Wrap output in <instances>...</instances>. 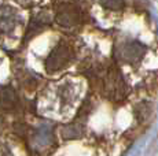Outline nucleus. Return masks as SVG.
I'll use <instances>...</instances> for the list:
<instances>
[{"label": "nucleus", "instance_id": "6e6552de", "mask_svg": "<svg viewBox=\"0 0 158 156\" xmlns=\"http://www.w3.org/2000/svg\"><path fill=\"white\" fill-rule=\"evenodd\" d=\"M2 127H3V121H2V118H0V130H2Z\"/></svg>", "mask_w": 158, "mask_h": 156}, {"label": "nucleus", "instance_id": "0eeeda50", "mask_svg": "<svg viewBox=\"0 0 158 156\" xmlns=\"http://www.w3.org/2000/svg\"><path fill=\"white\" fill-rule=\"evenodd\" d=\"M101 3L109 10H121L125 6V0H101Z\"/></svg>", "mask_w": 158, "mask_h": 156}, {"label": "nucleus", "instance_id": "423d86ee", "mask_svg": "<svg viewBox=\"0 0 158 156\" xmlns=\"http://www.w3.org/2000/svg\"><path fill=\"white\" fill-rule=\"evenodd\" d=\"M62 136L65 137L66 140H72V138H77V137L81 136V129L78 127L77 125H70L66 126L62 131Z\"/></svg>", "mask_w": 158, "mask_h": 156}, {"label": "nucleus", "instance_id": "39448f33", "mask_svg": "<svg viewBox=\"0 0 158 156\" xmlns=\"http://www.w3.org/2000/svg\"><path fill=\"white\" fill-rule=\"evenodd\" d=\"M18 104L17 93L11 86H3L0 89V108L3 110H13Z\"/></svg>", "mask_w": 158, "mask_h": 156}, {"label": "nucleus", "instance_id": "20e7f679", "mask_svg": "<svg viewBox=\"0 0 158 156\" xmlns=\"http://www.w3.org/2000/svg\"><path fill=\"white\" fill-rule=\"evenodd\" d=\"M56 22L65 28H72L76 26L81 21V13L76 6H63L56 13Z\"/></svg>", "mask_w": 158, "mask_h": 156}, {"label": "nucleus", "instance_id": "f03ea898", "mask_svg": "<svg viewBox=\"0 0 158 156\" xmlns=\"http://www.w3.org/2000/svg\"><path fill=\"white\" fill-rule=\"evenodd\" d=\"M73 58H74L73 48L65 41H60L48 55L45 60V70L48 73H55V71L62 70L68 64H70Z\"/></svg>", "mask_w": 158, "mask_h": 156}, {"label": "nucleus", "instance_id": "f257e3e1", "mask_svg": "<svg viewBox=\"0 0 158 156\" xmlns=\"http://www.w3.org/2000/svg\"><path fill=\"white\" fill-rule=\"evenodd\" d=\"M103 86H105V95L111 101H123L128 96V86L115 66H110L107 68L103 80Z\"/></svg>", "mask_w": 158, "mask_h": 156}, {"label": "nucleus", "instance_id": "7ed1b4c3", "mask_svg": "<svg viewBox=\"0 0 158 156\" xmlns=\"http://www.w3.org/2000/svg\"><path fill=\"white\" fill-rule=\"evenodd\" d=\"M146 52H147V48L139 40H125L121 44H118L115 55L121 63L135 64L143 59Z\"/></svg>", "mask_w": 158, "mask_h": 156}]
</instances>
